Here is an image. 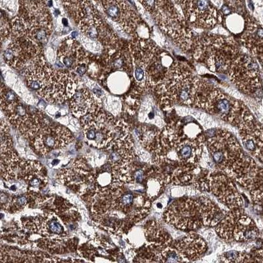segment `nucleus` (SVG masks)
<instances>
[{
    "instance_id": "f257e3e1",
    "label": "nucleus",
    "mask_w": 263,
    "mask_h": 263,
    "mask_svg": "<svg viewBox=\"0 0 263 263\" xmlns=\"http://www.w3.org/2000/svg\"><path fill=\"white\" fill-rule=\"evenodd\" d=\"M205 134L192 136L184 128L169 124L158 131L147 151L165 183L176 169H198L205 153Z\"/></svg>"
},
{
    "instance_id": "f03ea898",
    "label": "nucleus",
    "mask_w": 263,
    "mask_h": 263,
    "mask_svg": "<svg viewBox=\"0 0 263 263\" xmlns=\"http://www.w3.org/2000/svg\"><path fill=\"white\" fill-rule=\"evenodd\" d=\"M203 81L189 66L173 62L156 91L161 106L164 109L175 105L193 107Z\"/></svg>"
},
{
    "instance_id": "7ed1b4c3",
    "label": "nucleus",
    "mask_w": 263,
    "mask_h": 263,
    "mask_svg": "<svg viewBox=\"0 0 263 263\" xmlns=\"http://www.w3.org/2000/svg\"><path fill=\"white\" fill-rule=\"evenodd\" d=\"M193 107L205 110L238 128V130L256 123L245 103L203 81Z\"/></svg>"
},
{
    "instance_id": "20e7f679",
    "label": "nucleus",
    "mask_w": 263,
    "mask_h": 263,
    "mask_svg": "<svg viewBox=\"0 0 263 263\" xmlns=\"http://www.w3.org/2000/svg\"><path fill=\"white\" fill-rule=\"evenodd\" d=\"M195 60L211 72L229 74L230 68L241 53L232 37L206 34L194 40L192 48Z\"/></svg>"
},
{
    "instance_id": "39448f33",
    "label": "nucleus",
    "mask_w": 263,
    "mask_h": 263,
    "mask_svg": "<svg viewBox=\"0 0 263 263\" xmlns=\"http://www.w3.org/2000/svg\"><path fill=\"white\" fill-rule=\"evenodd\" d=\"M205 145L213 165L232 179L248 155L236 138L226 129H213L206 131Z\"/></svg>"
},
{
    "instance_id": "423d86ee",
    "label": "nucleus",
    "mask_w": 263,
    "mask_h": 263,
    "mask_svg": "<svg viewBox=\"0 0 263 263\" xmlns=\"http://www.w3.org/2000/svg\"><path fill=\"white\" fill-rule=\"evenodd\" d=\"M81 119L84 139L91 146L98 149L105 148L106 150L114 145L117 140L131 136L127 123L115 119L100 107Z\"/></svg>"
},
{
    "instance_id": "0eeeda50",
    "label": "nucleus",
    "mask_w": 263,
    "mask_h": 263,
    "mask_svg": "<svg viewBox=\"0 0 263 263\" xmlns=\"http://www.w3.org/2000/svg\"><path fill=\"white\" fill-rule=\"evenodd\" d=\"M129 51L133 58V67H138L145 73V90L156 88L163 81L168 67L164 64L166 56L164 51L159 48L152 40L134 36L128 44Z\"/></svg>"
},
{
    "instance_id": "6e6552de",
    "label": "nucleus",
    "mask_w": 263,
    "mask_h": 263,
    "mask_svg": "<svg viewBox=\"0 0 263 263\" xmlns=\"http://www.w3.org/2000/svg\"><path fill=\"white\" fill-rule=\"evenodd\" d=\"M193 185L197 190L214 195L230 210L241 209L244 205L243 197L232 178L220 171L197 174Z\"/></svg>"
},
{
    "instance_id": "1a4fd4ad",
    "label": "nucleus",
    "mask_w": 263,
    "mask_h": 263,
    "mask_svg": "<svg viewBox=\"0 0 263 263\" xmlns=\"http://www.w3.org/2000/svg\"><path fill=\"white\" fill-rule=\"evenodd\" d=\"M228 75L234 86L245 95H256L261 90L259 66L257 60L250 54H239Z\"/></svg>"
},
{
    "instance_id": "9d476101",
    "label": "nucleus",
    "mask_w": 263,
    "mask_h": 263,
    "mask_svg": "<svg viewBox=\"0 0 263 263\" xmlns=\"http://www.w3.org/2000/svg\"><path fill=\"white\" fill-rule=\"evenodd\" d=\"M163 218L166 224L183 231H193L203 226L198 199H177L165 209Z\"/></svg>"
},
{
    "instance_id": "9b49d317",
    "label": "nucleus",
    "mask_w": 263,
    "mask_h": 263,
    "mask_svg": "<svg viewBox=\"0 0 263 263\" xmlns=\"http://www.w3.org/2000/svg\"><path fill=\"white\" fill-rule=\"evenodd\" d=\"M1 108L10 123L27 139L32 140L44 125L42 112L32 111L20 99Z\"/></svg>"
},
{
    "instance_id": "f8f14e48",
    "label": "nucleus",
    "mask_w": 263,
    "mask_h": 263,
    "mask_svg": "<svg viewBox=\"0 0 263 263\" xmlns=\"http://www.w3.org/2000/svg\"><path fill=\"white\" fill-rule=\"evenodd\" d=\"M187 23L197 29H212L221 17L210 0H177Z\"/></svg>"
},
{
    "instance_id": "ddd939ff",
    "label": "nucleus",
    "mask_w": 263,
    "mask_h": 263,
    "mask_svg": "<svg viewBox=\"0 0 263 263\" xmlns=\"http://www.w3.org/2000/svg\"><path fill=\"white\" fill-rule=\"evenodd\" d=\"M41 55V44L28 36L12 39L3 53L7 64L21 72Z\"/></svg>"
},
{
    "instance_id": "4468645a",
    "label": "nucleus",
    "mask_w": 263,
    "mask_h": 263,
    "mask_svg": "<svg viewBox=\"0 0 263 263\" xmlns=\"http://www.w3.org/2000/svg\"><path fill=\"white\" fill-rule=\"evenodd\" d=\"M79 87L78 80L73 74L55 70L50 84L37 93L46 102L61 104L70 100Z\"/></svg>"
},
{
    "instance_id": "2eb2a0df",
    "label": "nucleus",
    "mask_w": 263,
    "mask_h": 263,
    "mask_svg": "<svg viewBox=\"0 0 263 263\" xmlns=\"http://www.w3.org/2000/svg\"><path fill=\"white\" fill-rule=\"evenodd\" d=\"M72 141L73 137L67 128L62 126L53 127L44 124L31 142L37 154L46 156L49 153L67 146Z\"/></svg>"
},
{
    "instance_id": "dca6fc26",
    "label": "nucleus",
    "mask_w": 263,
    "mask_h": 263,
    "mask_svg": "<svg viewBox=\"0 0 263 263\" xmlns=\"http://www.w3.org/2000/svg\"><path fill=\"white\" fill-rule=\"evenodd\" d=\"M102 3L107 16L130 36H135L140 18L135 9L124 0H102Z\"/></svg>"
},
{
    "instance_id": "f3484780",
    "label": "nucleus",
    "mask_w": 263,
    "mask_h": 263,
    "mask_svg": "<svg viewBox=\"0 0 263 263\" xmlns=\"http://www.w3.org/2000/svg\"><path fill=\"white\" fill-rule=\"evenodd\" d=\"M89 59V54L73 37H68L59 47L58 62L62 66L74 70L82 66L88 67Z\"/></svg>"
},
{
    "instance_id": "a211bd4d",
    "label": "nucleus",
    "mask_w": 263,
    "mask_h": 263,
    "mask_svg": "<svg viewBox=\"0 0 263 263\" xmlns=\"http://www.w3.org/2000/svg\"><path fill=\"white\" fill-rule=\"evenodd\" d=\"M55 70L46 62L42 55L23 70L28 86L37 91L43 90L50 84Z\"/></svg>"
},
{
    "instance_id": "6ab92c4d",
    "label": "nucleus",
    "mask_w": 263,
    "mask_h": 263,
    "mask_svg": "<svg viewBox=\"0 0 263 263\" xmlns=\"http://www.w3.org/2000/svg\"><path fill=\"white\" fill-rule=\"evenodd\" d=\"M241 42L249 53L263 65V27L252 16H248L245 23Z\"/></svg>"
},
{
    "instance_id": "aec40b11",
    "label": "nucleus",
    "mask_w": 263,
    "mask_h": 263,
    "mask_svg": "<svg viewBox=\"0 0 263 263\" xmlns=\"http://www.w3.org/2000/svg\"><path fill=\"white\" fill-rule=\"evenodd\" d=\"M259 236V230L252 218L241 209H238L232 231V241L249 243L256 240Z\"/></svg>"
},
{
    "instance_id": "412c9836",
    "label": "nucleus",
    "mask_w": 263,
    "mask_h": 263,
    "mask_svg": "<svg viewBox=\"0 0 263 263\" xmlns=\"http://www.w3.org/2000/svg\"><path fill=\"white\" fill-rule=\"evenodd\" d=\"M173 246L187 262L200 259L208 250L205 241L199 235L195 233L186 235L175 243Z\"/></svg>"
},
{
    "instance_id": "4be33fe9",
    "label": "nucleus",
    "mask_w": 263,
    "mask_h": 263,
    "mask_svg": "<svg viewBox=\"0 0 263 263\" xmlns=\"http://www.w3.org/2000/svg\"><path fill=\"white\" fill-rule=\"evenodd\" d=\"M70 110L74 116L82 118L95 112L100 107V103L95 95L86 88H78L70 100Z\"/></svg>"
},
{
    "instance_id": "5701e85b",
    "label": "nucleus",
    "mask_w": 263,
    "mask_h": 263,
    "mask_svg": "<svg viewBox=\"0 0 263 263\" xmlns=\"http://www.w3.org/2000/svg\"><path fill=\"white\" fill-rule=\"evenodd\" d=\"M144 234L147 239V248L157 253L172 246L173 239L170 235L157 221L152 220L145 228Z\"/></svg>"
},
{
    "instance_id": "b1692460",
    "label": "nucleus",
    "mask_w": 263,
    "mask_h": 263,
    "mask_svg": "<svg viewBox=\"0 0 263 263\" xmlns=\"http://www.w3.org/2000/svg\"><path fill=\"white\" fill-rule=\"evenodd\" d=\"M198 199L201 214L203 225L205 227H216L220 220L226 215L227 211H224L214 203L210 198L201 197Z\"/></svg>"
},
{
    "instance_id": "393cba45",
    "label": "nucleus",
    "mask_w": 263,
    "mask_h": 263,
    "mask_svg": "<svg viewBox=\"0 0 263 263\" xmlns=\"http://www.w3.org/2000/svg\"><path fill=\"white\" fill-rule=\"evenodd\" d=\"M129 49V48H128ZM104 63L109 69L123 70L130 72L133 69V62L130 51H115L114 52L107 55Z\"/></svg>"
},
{
    "instance_id": "a878e982",
    "label": "nucleus",
    "mask_w": 263,
    "mask_h": 263,
    "mask_svg": "<svg viewBox=\"0 0 263 263\" xmlns=\"http://www.w3.org/2000/svg\"><path fill=\"white\" fill-rule=\"evenodd\" d=\"M157 262H187L174 246H168L163 249L157 255Z\"/></svg>"
},
{
    "instance_id": "bb28decb",
    "label": "nucleus",
    "mask_w": 263,
    "mask_h": 263,
    "mask_svg": "<svg viewBox=\"0 0 263 263\" xmlns=\"http://www.w3.org/2000/svg\"><path fill=\"white\" fill-rule=\"evenodd\" d=\"M11 21L7 20L6 16H4L3 14H2L1 20V36L2 41L4 39H8L9 36H11Z\"/></svg>"
},
{
    "instance_id": "cd10ccee",
    "label": "nucleus",
    "mask_w": 263,
    "mask_h": 263,
    "mask_svg": "<svg viewBox=\"0 0 263 263\" xmlns=\"http://www.w3.org/2000/svg\"><path fill=\"white\" fill-rule=\"evenodd\" d=\"M253 257L254 258L255 261L263 262V236L261 248L255 251Z\"/></svg>"
},
{
    "instance_id": "c85d7f7f",
    "label": "nucleus",
    "mask_w": 263,
    "mask_h": 263,
    "mask_svg": "<svg viewBox=\"0 0 263 263\" xmlns=\"http://www.w3.org/2000/svg\"><path fill=\"white\" fill-rule=\"evenodd\" d=\"M223 1L226 2V3L229 4V6H231L232 2H234V0H223Z\"/></svg>"
},
{
    "instance_id": "c756f323",
    "label": "nucleus",
    "mask_w": 263,
    "mask_h": 263,
    "mask_svg": "<svg viewBox=\"0 0 263 263\" xmlns=\"http://www.w3.org/2000/svg\"><path fill=\"white\" fill-rule=\"evenodd\" d=\"M63 23L65 26H67L68 25L67 20L66 18H63Z\"/></svg>"
},
{
    "instance_id": "7c9ffc66",
    "label": "nucleus",
    "mask_w": 263,
    "mask_h": 263,
    "mask_svg": "<svg viewBox=\"0 0 263 263\" xmlns=\"http://www.w3.org/2000/svg\"></svg>"
}]
</instances>
